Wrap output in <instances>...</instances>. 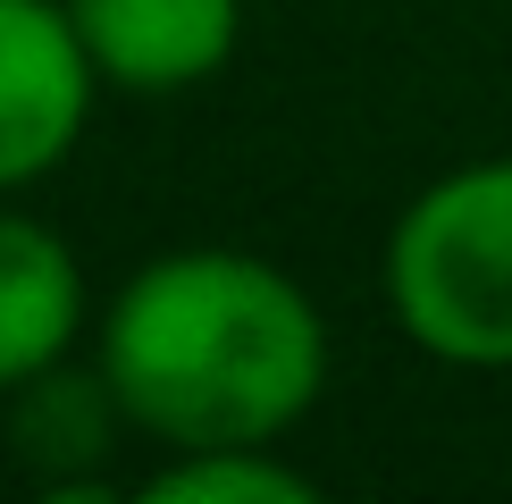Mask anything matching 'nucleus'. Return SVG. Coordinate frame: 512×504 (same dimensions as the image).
<instances>
[{
    "mask_svg": "<svg viewBox=\"0 0 512 504\" xmlns=\"http://www.w3.org/2000/svg\"><path fill=\"white\" fill-rule=\"evenodd\" d=\"M101 378L168 454L277 446L328 387V320L261 252H160L101 311Z\"/></svg>",
    "mask_w": 512,
    "mask_h": 504,
    "instance_id": "nucleus-1",
    "label": "nucleus"
},
{
    "mask_svg": "<svg viewBox=\"0 0 512 504\" xmlns=\"http://www.w3.org/2000/svg\"><path fill=\"white\" fill-rule=\"evenodd\" d=\"M378 286L429 362L512 370V160H471L420 185L387 236Z\"/></svg>",
    "mask_w": 512,
    "mask_h": 504,
    "instance_id": "nucleus-2",
    "label": "nucleus"
},
{
    "mask_svg": "<svg viewBox=\"0 0 512 504\" xmlns=\"http://www.w3.org/2000/svg\"><path fill=\"white\" fill-rule=\"evenodd\" d=\"M93 84L101 68L68 0H0V194L42 185L84 143Z\"/></svg>",
    "mask_w": 512,
    "mask_h": 504,
    "instance_id": "nucleus-3",
    "label": "nucleus"
},
{
    "mask_svg": "<svg viewBox=\"0 0 512 504\" xmlns=\"http://www.w3.org/2000/svg\"><path fill=\"white\" fill-rule=\"evenodd\" d=\"M68 17L101 84L126 93H185L244 42V0H68Z\"/></svg>",
    "mask_w": 512,
    "mask_h": 504,
    "instance_id": "nucleus-4",
    "label": "nucleus"
},
{
    "mask_svg": "<svg viewBox=\"0 0 512 504\" xmlns=\"http://www.w3.org/2000/svg\"><path fill=\"white\" fill-rule=\"evenodd\" d=\"M84 328V269L42 219L0 210V395L59 370Z\"/></svg>",
    "mask_w": 512,
    "mask_h": 504,
    "instance_id": "nucleus-5",
    "label": "nucleus"
},
{
    "mask_svg": "<svg viewBox=\"0 0 512 504\" xmlns=\"http://www.w3.org/2000/svg\"><path fill=\"white\" fill-rule=\"evenodd\" d=\"M152 504H311L319 488L277 446H185L168 454V471L143 479Z\"/></svg>",
    "mask_w": 512,
    "mask_h": 504,
    "instance_id": "nucleus-6",
    "label": "nucleus"
},
{
    "mask_svg": "<svg viewBox=\"0 0 512 504\" xmlns=\"http://www.w3.org/2000/svg\"><path fill=\"white\" fill-rule=\"evenodd\" d=\"M110 420L118 412V395H110V378H59V370H42L17 387V437H26V454L34 462H51V488L68 479V462H93L101 454V437H110Z\"/></svg>",
    "mask_w": 512,
    "mask_h": 504,
    "instance_id": "nucleus-7",
    "label": "nucleus"
}]
</instances>
